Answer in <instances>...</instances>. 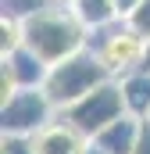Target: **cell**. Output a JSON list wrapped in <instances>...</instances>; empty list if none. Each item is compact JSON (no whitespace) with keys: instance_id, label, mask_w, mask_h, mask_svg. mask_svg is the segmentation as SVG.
<instances>
[{"instance_id":"8","label":"cell","mask_w":150,"mask_h":154,"mask_svg":"<svg viewBox=\"0 0 150 154\" xmlns=\"http://www.w3.org/2000/svg\"><path fill=\"white\" fill-rule=\"evenodd\" d=\"M140 129H143V118H136V115L125 111L122 118H114L107 129H100L93 140L104 151H111V154H132L136 151V140H140Z\"/></svg>"},{"instance_id":"5","label":"cell","mask_w":150,"mask_h":154,"mask_svg":"<svg viewBox=\"0 0 150 154\" xmlns=\"http://www.w3.org/2000/svg\"><path fill=\"white\" fill-rule=\"evenodd\" d=\"M89 47L100 54V61L111 68L114 79H122L132 68H143V54H147V39L140 36L125 18L111 22L107 29H97V36L89 39Z\"/></svg>"},{"instance_id":"19","label":"cell","mask_w":150,"mask_h":154,"mask_svg":"<svg viewBox=\"0 0 150 154\" xmlns=\"http://www.w3.org/2000/svg\"><path fill=\"white\" fill-rule=\"evenodd\" d=\"M54 4H72V0H54Z\"/></svg>"},{"instance_id":"7","label":"cell","mask_w":150,"mask_h":154,"mask_svg":"<svg viewBox=\"0 0 150 154\" xmlns=\"http://www.w3.org/2000/svg\"><path fill=\"white\" fill-rule=\"evenodd\" d=\"M39 154H82L89 147V136H82L75 125H68L64 118H54L43 133L36 136Z\"/></svg>"},{"instance_id":"2","label":"cell","mask_w":150,"mask_h":154,"mask_svg":"<svg viewBox=\"0 0 150 154\" xmlns=\"http://www.w3.org/2000/svg\"><path fill=\"white\" fill-rule=\"evenodd\" d=\"M107 79H114V75H111V68L100 61V54L93 47H82L72 57L50 65V75L43 82V90L50 93V100L57 104V111H64V108H72L75 100H82L86 93H93Z\"/></svg>"},{"instance_id":"1","label":"cell","mask_w":150,"mask_h":154,"mask_svg":"<svg viewBox=\"0 0 150 154\" xmlns=\"http://www.w3.org/2000/svg\"><path fill=\"white\" fill-rule=\"evenodd\" d=\"M22 43L32 54H39L46 65H57L72 57L75 50L89 47V29L79 22V14L68 4H50L22 22Z\"/></svg>"},{"instance_id":"17","label":"cell","mask_w":150,"mask_h":154,"mask_svg":"<svg viewBox=\"0 0 150 154\" xmlns=\"http://www.w3.org/2000/svg\"><path fill=\"white\" fill-rule=\"evenodd\" d=\"M82 154H111V151H104V147H100L97 140H89V147H86V151H82Z\"/></svg>"},{"instance_id":"14","label":"cell","mask_w":150,"mask_h":154,"mask_svg":"<svg viewBox=\"0 0 150 154\" xmlns=\"http://www.w3.org/2000/svg\"><path fill=\"white\" fill-rule=\"evenodd\" d=\"M125 22H129V25H132V29H136V32L150 43V0H140V7H136Z\"/></svg>"},{"instance_id":"13","label":"cell","mask_w":150,"mask_h":154,"mask_svg":"<svg viewBox=\"0 0 150 154\" xmlns=\"http://www.w3.org/2000/svg\"><path fill=\"white\" fill-rule=\"evenodd\" d=\"M18 47H22V22L4 14V22H0V57L18 50Z\"/></svg>"},{"instance_id":"16","label":"cell","mask_w":150,"mask_h":154,"mask_svg":"<svg viewBox=\"0 0 150 154\" xmlns=\"http://www.w3.org/2000/svg\"><path fill=\"white\" fill-rule=\"evenodd\" d=\"M114 7H118V18H129V14L140 7V0H114Z\"/></svg>"},{"instance_id":"9","label":"cell","mask_w":150,"mask_h":154,"mask_svg":"<svg viewBox=\"0 0 150 154\" xmlns=\"http://www.w3.org/2000/svg\"><path fill=\"white\" fill-rule=\"evenodd\" d=\"M118 82H122L125 111L136 115V118H150V68H132Z\"/></svg>"},{"instance_id":"10","label":"cell","mask_w":150,"mask_h":154,"mask_svg":"<svg viewBox=\"0 0 150 154\" xmlns=\"http://www.w3.org/2000/svg\"><path fill=\"white\" fill-rule=\"evenodd\" d=\"M68 7L79 14V22H82L89 32L107 29L111 22H118V7H114V0H72Z\"/></svg>"},{"instance_id":"3","label":"cell","mask_w":150,"mask_h":154,"mask_svg":"<svg viewBox=\"0 0 150 154\" xmlns=\"http://www.w3.org/2000/svg\"><path fill=\"white\" fill-rule=\"evenodd\" d=\"M125 115V97H122V82L118 79H107L100 82L93 93H86L82 100H75L72 108L57 111V118H64L68 125H75L82 136H97L100 129H107L114 118Z\"/></svg>"},{"instance_id":"15","label":"cell","mask_w":150,"mask_h":154,"mask_svg":"<svg viewBox=\"0 0 150 154\" xmlns=\"http://www.w3.org/2000/svg\"><path fill=\"white\" fill-rule=\"evenodd\" d=\"M132 154H150V118H143V129H140V140H136Z\"/></svg>"},{"instance_id":"11","label":"cell","mask_w":150,"mask_h":154,"mask_svg":"<svg viewBox=\"0 0 150 154\" xmlns=\"http://www.w3.org/2000/svg\"><path fill=\"white\" fill-rule=\"evenodd\" d=\"M0 154H39V143H36V136L4 133L0 136Z\"/></svg>"},{"instance_id":"12","label":"cell","mask_w":150,"mask_h":154,"mask_svg":"<svg viewBox=\"0 0 150 154\" xmlns=\"http://www.w3.org/2000/svg\"><path fill=\"white\" fill-rule=\"evenodd\" d=\"M54 0H4V14L7 18H18V22H25V18H32L39 14L43 7H50Z\"/></svg>"},{"instance_id":"18","label":"cell","mask_w":150,"mask_h":154,"mask_svg":"<svg viewBox=\"0 0 150 154\" xmlns=\"http://www.w3.org/2000/svg\"><path fill=\"white\" fill-rule=\"evenodd\" d=\"M143 68H150V43H147V54H143Z\"/></svg>"},{"instance_id":"6","label":"cell","mask_w":150,"mask_h":154,"mask_svg":"<svg viewBox=\"0 0 150 154\" xmlns=\"http://www.w3.org/2000/svg\"><path fill=\"white\" fill-rule=\"evenodd\" d=\"M50 75V65L32 54L25 43L18 47V50H11V54H4V68H0V90H4V97H11L14 90H25V86H43Z\"/></svg>"},{"instance_id":"4","label":"cell","mask_w":150,"mask_h":154,"mask_svg":"<svg viewBox=\"0 0 150 154\" xmlns=\"http://www.w3.org/2000/svg\"><path fill=\"white\" fill-rule=\"evenodd\" d=\"M57 115V104L43 86H25L4 97L0 108V129L4 133H22V136H39Z\"/></svg>"}]
</instances>
